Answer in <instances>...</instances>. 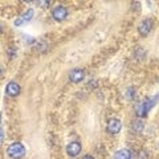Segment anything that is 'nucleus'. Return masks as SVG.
<instances>
[{"mask_svg":"<svg viewBox=\"0 0 159 159\" xmlns=\"http://www.w3.org/2000/svg\"><path fill=\"white\" fill-rule=\"evenodd\" d=\"M158 98H159V96H155V97H151V98L146 99V101L141 102V103H139V105L137 106V109H135V114H137L138 117H146L147 111L150 110V109L157 103V99H158Z\"/></svg>","mask_w":159,"mask_h":159,"instance_id":"f257e3e1","label":"nucleus"},{"mask_svg":"<svg viewBox=\"0 0 159 159\" xmlns=\"http://www.w3.org/2000/svg\"><path fill=\"white\" fill-rule=\"evenodd\" d=\"M24 154H25V148H24V146L19 142H15L8 147V155L11 158H13V159L23 158Z\"/></svg>","mask_w":159,"mask_h":159,"instance_id":"f03ea898","label":"nucleus"},{"mask_svg":"<svg viewBox=\"0 0 159 159\" xmlns=\"http://www.w3.org/2000/svg\"><path fill=\"white\" fill-rule=\"evenodd\" d=\"M52 16L56 21H62V20H65L68 16V9L62 6H57L52 11Z\"/></svg>","mask_w":159,"mask_h":159,"instance_id":"7ed1b4c3","label":"nucleus"},{"mask_svg":"<svg viewBox=\"0 0 159 159\" xmlns=\"http://www.w3.org/2000/svg\"><path fill=\"white\" fill-rule=\"evenodd\" d=\"M152 25H154V21H152L151 19H145L141 24H139L138 31H139V33H141L142 36H147V34L150 33Z\"/></svg>","mask_w":159,"mask_h":159,"instance_id":"20e7f679","label":"nucleus"},{"mask_svg":"<svg viewBox=\"0 0 159 159\" xmlns=\"http://www.w3.org/2000/svg\"><path fill=\"white\" fill-rule=\"evenodd\" d=\"M121 127H122L121 122H119L118 119H116V118H111L110 121L107 122V126H106L107 131L110 134H118L119 131H121Z\"/></svg>","mask_w":159,"mask_h":159,"instance_id":"39448f33","label":"nucleus"},{"mask_svg":"<svg viewBox=\"0 0 159 159\" xmlns=\"http://www.w3.org/2000/svg\"><path fill=\"white\" fill-rule=\"evenodd\" d=\"M84 77H85V73H84L82 69H73V70L69 73V78H70L72 82H80V81H82Z\"/></svg>","mask_w":159,"mask_h":159,"instance_id":"423d86ee","label":"nucleus"},{"mask_svg":"<svg viewBox=\"0 0 159 159\" xmlns=\"http://www.w3.org/2000/svg\"><path fill=\"white\" fill-rule=\"evenodd\" d=\"M80 151H81V143H78V142L69 143L68 147H66V152L70 157H77L80 154Z\"/></svg>","mask_w":159,"mask_h":159,"instance_id":"0eeeda50","label":"nucleus"},{"mask_svg":"<svg viewBox=\"0 0 159 159\" xmlns=\"http://www.w3.org/2000/svg\"><path fill=\"white\" fill-rule=\"evenodd\" d=\"M6 93L8 94V96H11V97H16L17 94L20 93V86L13 81L9 82L8 85L6 86Z\"/></svg>","mask_w":159,"mask_h":159,"instance_id":"6e6552de","label":"nucleus"},{"mask_svg":"<svg viewBox=\"0 0 159 159\" xmlns=\"http://www.w3.org/2000/svg\"><path fill=\"white\" fill-rule=\"evenodd\" d=\"M33 16V9H28L27 12H24L21 15V17H19L16 21H15V25H21L23 23H25V21H29V20L32 19Z\"/></svg>","mask_w":159,"mask_h":159,"instance_id":"1a4fd4ad","label":"nucleus"},{"mask_svg":"<svg viewBox=\"0 0 159 159\" xmlns=\"http://www.w3.org/2000/svg\"><path fill=\"white\" fill-rule=\"evenodd\" d=\"M114 159H131V152L127 150V148H122L116 152Z\"/></svg>","mask_w":159,"mask_h":159,"instance_id":"9d476101","label":"nucleus"},{"mask_svg":"<svg viewBox=\"0 0 159 159\" xmlns=\"http://www.w3.org/2000/svg\"><path fill=\"white\" fill-rule=\"evenodd\" d=\"M131 127H133L134 133H141L143 130V127H145V125H143V122H141V121H135L131 125Z\"/></svg>","mask_w":159,"mask_h":159,"instance_id":"9b49d317","label":"nucleus"},{"mask_svg":"<svg viewBox=\"0 0 159 159\" xmlns=\"http://www.w3.org/2000/svg\"><path fill=\"white\" fill-rule=\"evenodd\" d=\"M82 159H94L92 155H85V157H82Z\"/></svg>","mask_w":159,"mask_h":159,"instance_id":"f8f14e48","label":"nucleus"}]
</instances>
